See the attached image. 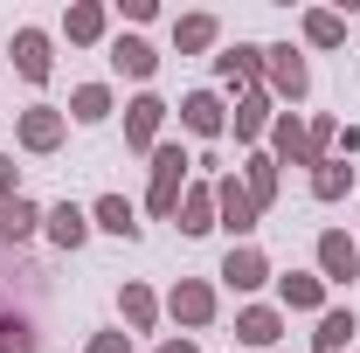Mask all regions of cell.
Instances as JSON below:
<instances>
[{"instance_id": "cell-32", "label": "cell", "mask_w": 360, "mask_h": 353, "mask_svg": "<svg viewBox=\"0 0 360 353\" xmlns=\"http://www.w3.org/2000/svg\"><path fill=\"white\" fill-rule=\"evenodd\" d=\"M160 353H201V347H194V340L180 333V340H160Z\"/></svg>"}, {"instance_id": "cell-18", "label": "cell", "mask_w": 360, "mask_h": 353, "mask_svg": "<svg viewBox=\"0 0 360 353\" xmlns=\"http://www.w3.org/2000/svg\"><path fill=\"white\" fill-rule=\"evenodd\" d=\"M174 215H180V236H208L215 229V187H187Z\"/></svg>"}, {"instance_id": "cell-4", "label": "cell", "mask_w": 360, "mask_h": 353, "mask_svg": "<svg viewBox=\"0 0 360 353\" xmlns=\"http://www.w3.org/2000/svg\"><path fill=\"white\" fill-rule=\"evenodd\" d=\"M215 215H222L215 229H229V236H250V229H257V201H250V187L236 174L215 180Z\"/></svg>"}, {"instance_id": "cell-10", "label": "cell", "mask_w": 360, "mask_h": 353, "mask_svg": "<svg viewBox=\"0 0 360 353\" xmlns=\"http://www.w3.org/2000/svg\"><path fill=\"white\" fill-rule=\"evenodd\" d=\"M222 284H236V291H257V284H270V264H264V250L236 243V250L222 257Z\"/></svg>"}, {"instance_id": "cell-31", "label": "cell", "mask_w": 360, "mask_h": 353, "mask_svg": "<svg viewBox=\"0 0 360 353\" xmlns=\"http://www.w3.org/2000/svg\"><path fill=\"white\" fill-rule=\"evenodd\" d=\"M14 194H21V187H14V160L0 153V201H14Z\"/></svg>"}, {"instance_id": "cell-15", "label": "cell", "mask_w": 360, "mask_h": 353, "mask_svg": "<svg viewBox=\"0 0 360 353\" xmlns=\"http://www.w3.org/2000/svg\"><path fill=\"white\" fill-rule=\"evenodd\" d=\"M42 229H49V243H56V250H84V243H90V215H84V208H70V201H63V208H49Z\"/></svg>"}, {"instance_id": "cell-29", "label": "cell", "mask_w": 360, "mask_h": 353, "mask_svg": "<svg viewBox=\"0 0 360 353\" xmlns=\"http://www.w3.org/2000/svg\"><path fill=\"white\" fill-rule=\"evenodd\" d=\"M0 353H35V326L28 319H0Z\"/></svg>"}, {"instance_id": "cell-17", "label": "cell", "mask_w": 360, "mask_h": 353, "mask_svg": "<svg viewBox=\"0 0 360 353\" xmlns=\"http://www.w3.org/2000/svg\"><path fill=\"white\" fill-rule=\"evenodd\" d=\"M111 70H118V77H139V84H146V77L160 70V56H153V42H139V35H118V42H111Z\"/></svg>"}, {"instance_id": "cell-12", "label": "cell", "mask_w": 360, "mask_h": 353, "mask_svg": "<svg viewBox=\"0 0 360 353\" xmlns=\"http://www.w3.org/2000/svg\"><path fill=\"white\" fill-rule=\"evenodd\" d=\"M215 77H222V84H250V90H257V77H264V49H257V42L222 49V56H215Z\"/></svg>"}, {"instance_id": "cell-25", "label": "cell", "mask_w": 360, "mask_h": 353, "mask_svg": "<svg viewBox=\"0 0 360 353\" xmlns=\"http://www.w3.org/2000/svg\"><path fill=\"white\" fill-rule=\"evenodd\" d=\"M340 194H354V167L347 160H319L312 167V201H340Z\"/></svg>"}, {"instance_id": "cell-5", "label": "cell", "mask_w": 360, "mask_h": 353, "mask_svg": "<svg viewBox=\"0 0 360 353\" xmlns=\"http://www.w3.org/2000/svg\"><path fill=\"white\" fill-rule=\"evenodd\" d=\"M167 312H174L187 333H201V326L215 319V284H201V277H180L174 298H167Z\"/></svg>"}, {"instance_id": "cell-26", "label": "cell", "mask_w": 360, "mask_h": 353, "mask_svg": "<svg viewBox=\"0 0 360 353\" xmlns=\"http://www.w3.org/2000/svg\"><path fill=\"white\" fill-rule=\"evenodd\" d=\"M305 42L312 49H340L347 42V21H340L333 7H312V14H305Z\"/></svg>"}, {"instance_id": "cell-3", "label": "cell", "mask_w": 360, "mask_h": 353, "mask_svg": "<svg viewBox=\"0 0 360 353\" xmlns=\"http://www.w3.org/2000/svg\"><path fill=\"white\" fill-rule=\"evenodd\" d=\"M319 277H326V284H354L360 277V243L347 229H326V236H319Z\"/></svg>"}, {"instance_id": "cell-14", "label": "cell", "mask_w": 360, "mask_h": 353, "mask_svg": "<svg viewBox=\"0 0 360 353\" xmlns=\"http://www.w3.org/2000/svg\"><path fill=\"white\" fill-rule=\"evenodd\" d=\"M14 70H21L28 84H49L56 63H49V35L42 28H21V35H14Z\"/></svg>"}, {"instance_id": "cell-9", "label": "cell", "mask_w": 360, "mask_h": 353, "mask_svg": "<svg viewBox=\"0 0 360 353\" xmlns=\"http://www.w3.org/2000/svg\"><path fill=\"white\" fill-rule=\"evenodd\" d=\"M63 125H70V118H63L56 104H35V111H21V146H28V153H56V146H63Z\"/></svg>"}, {"instance_id": "cell-11", "label": "cell", "mask_w": 360, "mask_h": 353, "mask_svg": "<svg viewBox=\"0 0 360 353\" xmlns=\"http://www.w3.org/2000/svg\"><path fill=\"white\" fill-rule=\"evenodd\" d=\"M270 146H277V153H270L277 167H284V160H291V167H312V146H305V125H298L291 111H277V118H270Z\"/></svg>"}, {"instance_id": "cell-24", "label": "cell", "mask_w": 360, "mask_h": 353, "mask_svg": "<svg viewBox=\"0 0 360 353\" xmlns=\"http://www.w3.org/2000/svg\"><path fill=\"white\" fill-rule=\"evenodd\" d=\"M270 125V90H243V104H236V139L250 146V139H264Z\"/></svg>"}, {"instance_id": "cell-7", "label": "cell", "mask_w": 360, "mask_h": 353, "mask_svg": "<svg viewBox=\"0 0 360 353\" xmlns=\"http://www.w3.org/2000/svg\"><path fill=\"white\" fill-rule=\"evenodd\" d=\"M160 118H167V104H160L153 90H146V97H132V104H125V146H132V153H153Z\"/></svg>"}, {"instance_id": "cell-1", "label": "cell", "mask_w": 360, "mask_h": 353, "mask_svg": "<svg viewBox=\"0 0 360 353\" xmlns=\"http://www.w3.org/2000/svg\"><path fill=\"white\" fill-rule=\"evenodd\" d=\"M187 167H194V160H187L180 146H153V187H146V208H153V215H174V208H180V180H187Z\"/></svg>"}, {"instance_id": "cell-19", "label": "cell", "mask_w": 360, "mask_h": 353, "mask_svg": "<svg viewBox=\"0 0 360 353\" xmlns=\"http://www.w3.org/2000/svg\"><path fill=\"white\" fill-rule=\"evenodd\" d=\"M42 229V208L28 201V194H14V201H0V243H28Z\"/></svg>"}, {"instance_id": "cell-20", "label": "cell", "mask_w": 360, "mask_h": 353, "mask_svg": "<svg viewBox=\"0 0 360 353\" xmlns=\"http://www.w3.org/2000/svg\"><path fill=\"white\" fill-rule=\"evenodd\" d=\"M215 35H222V21H215V14H180V21H174V49H180V56L215 49Z\"/></svg>"}, {"instance_id": "cell-8", "label": "cell", "mask_w": 360, "mask_h": 353, "mask_svg": "<svg viewBox=\"0 0 360 353\" xmlns=\"http://www.w3.org/2000/svg\"><path fill=\"white\" fill-rule=\"evenodd\" d=\"M236 340L270 353L277 340H284V312H277V305H250V312H236Z\"/></svg>"}, {"instance_id": "cell-22", "label": "cell", "mask_w": 360, "mask_h": 353, "mask_svg": "<svg viewBox=\"0 0 360 353\" xmlns=\"http://www.w3.org/2000/svg\"><path fill=\"white\" fill-rule=\"evenodd\" d=\"M243 187H250V201H257V215H264L270 201H277V160H270V153H250V167H243Z\"/></svg>"}, {"instance_id": "cell-6", "label": "cell", "mask_w": 360, "mask_h": 353, "mask_svg": "<svg viewBox=\"0 0 360 353\" xmlns=\"http://www.w3.org/2000/svg\"><path fill=\"white\" fill-rule=\"evenodd\" d=\"M180 125L194 139H222V125H229L222 97H215V90H187V97H180Z\"/></svg>"}, {"instance_id": "cell-27", "label": "cell", "mask_w": 360, "mask_h": 353, "mask_svg": "<svg viewBox=\"0 0 360 353\" xmlns=\"http://www.w3.org/2000/svg\"><path fill=\"white\" fill-rule=\"evenodd\" d=\"M63 28H70V42H97V35H104V7H97V0H77V7L63 14Z\"/></svg>"}, {"instance_id": "cell-21", "label": "cell", "mask_w": 360, "mask_h": 353, "mask_svg": "<svg viewBox=\"0 0 360 353\" xmlns=\"http://www.w3.org/2000/svg\"><path fill=\"white\" fill-rule=\"evenodd\" d=\"M354 333H360V319H354V312H319L312 353H340V347H354Z\"/></svg>"}, {"instance_id": "cell-13", "label": "cell", "mask_w": 360, "mask_h": 353, "mask_svg": "<svg viewBox=\"0 0 360 353\" xmlns=\"http://www.w3.org/2000/svg\"><path fill=\"white\" fill-rule=\"evenodd\" d=\"M277 298H284V312H326V277L291 270V277H277Z\"/></svg>"}, {"instance_id": "cell-16", "label": "cell", "mask_w": 360, "mask_h": 353, "mask_svg": "<svg viewBox=\"0 0 360 353\" xmlns=\"http://www.w3.org/2000/svg\"><path fill=\"white\" fill-rule=\"evenodd\" d=\"M90 229H104V236H125V243H132V236H139V215H132V201H125V194H97Z\"/></svg>"}, {"instance_id": "cell-28", "label": "cell", "mask_w": 360, "mask_h": 353, "mask_svg": "<svg viewBox=\"0 0 360 353\" xmlns=\"http://www.w3.org/2000/svg\"><path fill=\"white\" fill-rule=\"evenodd\" d=\"M70 118H77V125H97V118H111V90H104V84H84L77 97H70Z\"/></svg>"}, {"instance_id": "cell-2", "label": "cell", "mask_w": 360, "mask_h": 353, "mask_svg": "<svg viewBox=\"0 0 360 353\" xmlns=\"http://www.w3.org/2000/svg\"><path fill=\"white\" fill-rule=\"evenodd\" d=\"M264 84H270V97H291L298 104L312 90V70H305V56L291 42H277V49H264Z\"/></svg>"}, {"instance_id": "cell-23", "label": "cell", "mask_w": 360, "mask_h": 353, "mask_svg": "<svg viewBox=\"0 0 360 353\" xmlns=\"http://www.w3.org/2000/svg\"><path fill=\"white\" fill-rule=\"evenodd\" d=\"M118 312H125L132 333H153V326H160V298H153L146 284H125V291H118Z\"/></svg>"}, {"instance_id": "cell-30", "label": "cell", "mask_w": 360, "mask_h": 353, "mask_svg": "<svg viewBox=\"0 0 360 353\" xmlns=\"http://www.w3.org/2000/svg\"><path fill=\"white\" fill-rule=\"evenodd\" d=\"M84 353H132V333H90Z\"/></svg>"}]
</instances>
